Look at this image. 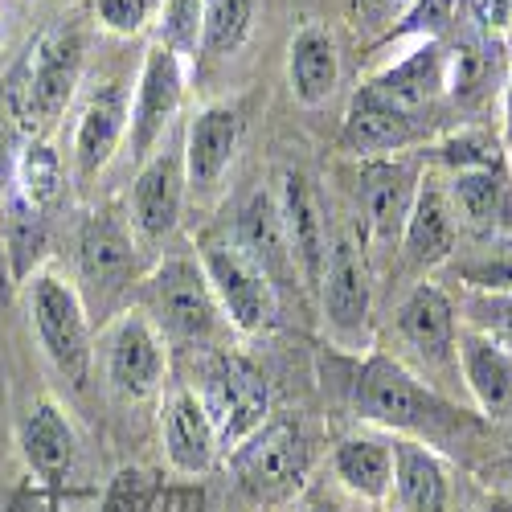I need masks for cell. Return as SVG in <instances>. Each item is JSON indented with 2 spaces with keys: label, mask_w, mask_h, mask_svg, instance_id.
I'll use <instances>...</instances> for the list:
<instances>
[{
  "label": "cell",
  "mask_w": 512,
  "mask_h": 512,
  "mask_svg": "<svg viewBox=\"0 0 512 512\" xmlns=\"http://www.w3.org/2000/svg\"><path fill=\"white\" fill-rule=\"evenodd\" d=\"M82 62H87V33L74 21H62L41 33L29 54L13 66L5 91H0V115L17 127L21 140L50 132L58 123V115L78 91Z\"/></svg>",
  "instance_id": "cell-1"
},
{
  "label": "cell",
  "mask_w": 512,
  "mask_h": 512,
  "mask_svg": "<svg viewBox=\"0 0 512 512\" xmlns=\"http://www.w3.org/2000/svg\"><path fill=\"white\" fill-rule=\"evenodd\" d=\"M197 263L209 279V291L218 300L230 328L259 336L279 320V291L267 271L238 246L234 234H205L197 242Z\"/></svg>",
  "instance_id": "cell-2"
},
{
  "label": "cell",
  "mask_w": 512,
  "mask_h": 512,
  "mask_svg": "<svg viewBox=\"0 0 512 512\" xmlns=\"http://www.w3.org/2000/svg\"><path fill=\"white\" fill-rule=\"evenodd\" d=\"M209 414L218 451L242 447L271 414V386L263 369L242 353H213L201 369V386L193 390Z\"/></svg>",
  "instance_id": "cell-3"
},
{
  "label": "cell",
  "mask_w": 512,
  "mask_h": 512,
  "mask_svg": "<svg viewBox=\"0 0 512 512\" xmlns=\"http://www.w3.org/2000/svg\"><path fill=\"white\" fill-rule=\"evenodd\" d=\"M29 328L37 336L41 353L50 357V365L66 381L82 386L95 361V340H91V320L78 287L54 271H37L29 279Z\"/></svg>",
  "instance_id": "cell-4"
},
{
  "label": "cell",
  "mask_w": 512,
  "mask_h": 512,
  "mask_svg": "<svg viewBox=\"0 0 512 512\" xmlns=\"http://www.w3.org/2000/svg\"><path fill=\"white\" fill-rule=\"evenodd\" d=\"M148 304L160 332L189 345H209L222 328H230L197 259H164L148 279Z\"/></svg>",
  "instance_id": "cell-5"
},
{
  "label": "cell",
  "mask_w": 512,
  "mask_h": 512,
  "mask_svg": "<svg viewBox=\"0 0 512 512\" xmlns=\"http://www.w3.org/2000/svg\"><path fill=\"white\" fill-rule=\"evenodd\" d=\"M353 406L361 418L390 431H431L447 422V406L390 357H369L357 373Z\"/></svg>",
  "instance_id": "cell-6"
},
{
  "label": "cell",
  "mask_w": 512,
  "mask_h": 512,
  "mask_svg": "<svg viewBox=\"0 0 512 512\" xmlns=\"http://www.w3.org/2000/svg\"><path fill=\"white\" fill-rule=\"evenodd\" d=\"M107 386L127 402H148L168 381V340L148 312H123L103 336Z\"/></svg>",
  "instance_id": "cell-7"
},
{
  "label": "cell",
  "mask_w": 512,
  "mask_h": 512,
  "mask_svg": "<svg viewBox=\"0 0 512 512\" xmlns=\"http://www.w3.org/2000/svg\"><path fill=\"white\" fill-rule=\"evenodd\" d=\"M230 467L238 484L259 496V500H271V496H283L291 492L308 476L312 467V439L304 435L300 422H287V418H267L259 431H254L242 447L230 451Z\"/></svg>",
  "instance_id": "cell-8"
},
{
  "label": "cell",
  "mask_w": 512,
  "mask_h": 512,
  "mask_svg": "<svg viewBox=\"0 0 512 512\" xmlns=\"http://www.w3.org/2000/svg\"><path fill=\"white\" fill-rule=\"evenodd\" d=\"M320 304H324V324L332 332L336 345L357 349L369 328V304H373V287H369V254L357 246L353 234H340L328 246V267L320 279Z\"/></svg>",
  "instance_id": "cell-9"
},
{
  "label": "cell",
  "mask_w": 512,
  "mask_h": 512,
  "mask_svg": "<svg viewBox=\"0 0 512 512\" xmlns=\"http://www.w3.org/2000/svg\"><path fill=\"white\" fill-rule=\"evenodd\" d=\"M181 99H185V62L156 41L144 54L132 119H127V140H132L136 160H148L156 152V144L164 140V132L181 111Z\"/></svg>",
  "instance_id": "cell-10"
},
{
  "label": "cell",
  "mask_w": 512,
  "mask_h": 512,
  "mask_svg": "<svg viewBox=\"0 0 512 512\" xmlns=\"http://www.w3.org/2000/svg\"><path fill=\"white\" fill-rule=\"evenodd\" d=\"M275 201H279V218H283V230H287V242H291L295 271H300V279L312 291H320V279H324V267H328V246H332L328 213H324L320 193L304 173L283 168Z\"/></svg>",
  "instance_id": "cell-11"
},
{
  "label": "cell",
  "mask_w": 512,
  "mask_h": 512,
  "mask_svg": "<svg viewBox=\"0 0 512 512\" xmlns=\"http://www.w3.org/2000/svg\"><path fill=\"white\" fill-rule=\"evenodd\" d=\"M242 144V115L226 103H209L193 115L189 136H185V185L193 197H205L222 185L230 164Z\"/></svg>",
  "instance_id": "cell-12"
},
{
  "label": "cell",
  "mask_w": 512,
  "mask_h": 512,
  "mask_svg": "<svg viewBox=\"0 0 512 512\" xmlns=\"http://www.w3.org/2000/svg\"><path fill=\"white\" fill-rule=\"evenodd\" d=\"M185 160L181 152H152L132 185V209L127 222L144 242H164L177 230L181 209H185Z\"/></svg>",
  "instance_id": "cell-13"
},
{
  "label": "cell",
  "mask_w": 512,
  "mask_h": 512,
  "mask_svg": "<svg viewBox=\"0 0 512 512\" xmlns=\"http://www.w3.org/2000/svg\"><path fill=\"white\" fill-rule=\"evenodd\" d=\"M418 193V177L406 160H369L365 185H361V209H365V234L381 250H394L402 242L410 205Z\"/></svg>",
  "instance_id": "cell-14"
},
{
  "label": "cell",
  "mask_w": 512,
  "mask_h": 512,
  "mask_svg": "<svg viewBox=\"0 0 512 512\" xmlns=\"http://www.w3.org/2000/svg\"><path fill=\"white\" fill-rule=\"evenodd\" d=\"M17 447H21L25 467L46 484L66 480L78 463V431L54 398H37L25 410L17 426Z\"/></svg>",
  "instance_id": "cell-15"
},
{
  "label": "cell",
  "mask_w": 512,
  "mask_h": 512,
  "mask_svg": "<svg viewBox=\"0 0 512 512\" xmlns=\"http://www.w3.org/2000/svg\"><path fill=\"white\" fill-rule=\"evenodd\" d=\"M127 119H132V99L119 82H107L103 91L91 95V103L82 107L78 127H74V173L78 181H95L111 156L119 152L127 136Z\"/></svg>",
  "instance_id": "cell-16"
},
{
  "label": "cell",
  "mask_w": 512,
  "mask_h": 512,
  "mask_svg": "<svg viewBox=\"0 0 512 512\" xmlns=\"http://www.w3.org/2000/svg\"><path fill=\"white\" fill-rule=\"evenodd\" d=\"M160 443L164 459L177 476H205L218 459V439H213L209 414L193 390H173L160 406Z\"/></svg>",
  "instance_id": "cell-17"
},
{
  "label": "cell",
  "mask_w": 512,
  "mask_h": 512,
  "mask_svg": "<svg viewBox=\"0 0 512 512\" xmlns=\"http://www.w3.org/2000/svg\"><path fill=\"white\" fill-rule=\"evenodd\" d=\"M414 140H418L414 115L386 103L365 82L349 107V115H345V127H340V148L353 152V156H365V160H381V156H394V152L410 148Z\"/></svg>",
  "instance_id": "cell-18"
},
{
  "label": "cell",
  "mask_w": 512,
  "mask_h": 512,
  "mask_svg": "<svg viewBox=\"0 0 512 512\" xmlns=\"http://www.w3.org/2000/svg\"><path fill=\"white\" fill-rule=\"evenodd\" d=\"M78 263H82V279L95 287H123L136 275V230L127 218L111 209L91 213V222L82 226L78 238Z\"/></svg>",
  "instance_id": "cell-19"
},
{
  "label": "cell",
  "mask_w": 512,
  "mask_h": 512,
  "mask_svg": "<svg viewBox=\"0 0 512 512\" xmlns=\"http://www.w3.org/2000/svg\"><path fill=\"white\" fill-rule=\"evenodd\" d=\"M394 324H398V336L422 361L439 365L455 353V336H459L455 304L447 300V291L439 283H414L394 316Z\"/></svg>",
  "instance_id": "cell-20"
},
{
  "label": "cell",
  "mask_w": 512,
  "mask_h": 512,
  "mask_svg": "<svg viewBox=\"0 0 512 512\" xmlns=\"http://www.w3.org/2000/svg\"><path fill=\"white\" fill-rule=\"evenodd\" d=\"M455 234H459V222H455L447 189L435 177L418 181L410 218H406V230H402V242H398L402 254H406V263L410 267H435V263L451 259Z\"/></svg>",
  "instance_id": "cell-21"
},
{
  "label": "cell",
  "mask_w": 512,
  "mask_h": 512,
  "mask_svg": "<svg viewBox=\"0 0 512 512\" xmlns=\"http://www.w3.org/2000/svg\"><path fill=\"white\" fill-rule=\"evenodd\" d=\"M455 353L463 381L472 390L476 406L484 414H508L512 410V353L500 345L492 332L463 328L455 336Z\"/></svg>",
  "instance_id": "cell-22"
},
{
  "label": "cell",
  "mask_w": 512,
  "mask_h": 512,
  "mask_svg": "<svg viewBox=\"0 0 512 512\" xmlns=\"http://www.w3.org/2000/svg\"><path fill=\"white\" fill-rule=\"evenodd\" d=\"M394 484L402 512H447L451 508V472L435 447L422 439H394Z\"/></svg>",
  "instance_id": "cell-23"
},
{
  "label": "cell",
  "mask_w": 512,
  "mask_h": 512,
  "mask_svg": "<svg viewBox=\"0 0 512 512\" xmlns=\"http://www.w3.org/2000/svg\"><path fill=\"white\" fill-rule=\"evenodd\" d=\"M287 87L300 107H324L340 87V50L324 25H304L287 46Z\"/></svg>",
  "instance_id": "cell-24"
},
{
  "label": "cell",
  "mask_w": 512,
  "mask_h": 512,
  "mask_svg": "<svg viewBox=\"0 0 512 512\" xmlns=\"http://www.w3.org/2000/svg\"><path fill=\"white\" fill-rule=\"evenodd\" d=\"M369 87L386 103H394L398 111H406V115L426 111L439 95H447L443 46L439 41H422V46H414L406 58H398L394 66L381 70Z\"/></svg>",
  "instance_id": "cell-25"
},
{
  "label": "cell",
  "mask_w": 512,
  "mask_h": 512,
  "mask_svg": "<svg viewBox=\"0 0 512 512\" xmlns=\"http://www.w3.org/2000/svg\"><path fill=\"white\" fill-rule=\"evenodd\" d=\"M234 238H238V246L250 254V259L267 271V279L275 283V291H279L283 279L300 275V271H295V259H291V242H287V230H283V218H279L275 193L259 189V193H254L242 205Z\"/></svg>",
  "instance_id": "cell-26"
},
{
  "label": "cell",
  "mask_w": 512,
  "mask_h": 512,
  "mask_svg": "<svg viewBox=\"0 0 512 512\" xmlns=\"http://www.w3.org/2000/svg\"><path fill=\"white\" fill-rule=\"evenodd\" d=\"M332 472L353 496L381 504L394 484V447L377 435H349L332 451Z\"/></svg>",
  "instance_id": "cell-27"
},
{
  "label": "cell",
  "mask_w": 512,
  "mask_h": 512,
  "mask_svg": "<svg viewBox=\"0 0 512 512\" xmlns=\"http://www.w3.org/2000/svg\"><path fill=\"white\" fill-rule=\"evenodd\" d=\"M455 222L476 234H496L512 218V189L500 168H476V173H455L447 185Z\"/></svg>",
  "instance_id": "cell-28"
},
{
  "label": "cell",
  "mask_w": 512,
  "mask_h": 512,
  "mask_svg": "<svg viewBox=\"0 0 512 512\" xmlns=\"http://www.w3.org/2000/svg\"><path fill=\"white\" fill-rule=\"evenodd\" d=\"M447 95L459 107H476L496 78V41L488 37H459L451 50H443Z\"/></svg>",
  "instance_id": "cell-29"
},
{
  "label": "cell",
  "mask_w": 512,
  "mask_h": 512,
  "mask_svg": "<svg viewBox=\"0 0 512 512\" xmlns=\"http://www.w3.org/2000/svg\"><path fill=\"white\" fill-rule=\"evenodd\" d=\"M62 185H66V168H62V156L54 152V144L46 136L21 140L13 197H21L25 205H33L41 213V209H50L62 197Z\"/></svg>",
  "instance_id": "cell-30"
},
{
  "label": "cell",
  "mask_w": 512,
  "mask_h": 512,
  "mask_svg": "<svg viewBox=\"0 0 512 512\" xmlns=\"http://www.w3.org/2000/svg\"><path fill=\"white\" fill-rule=\"evenodd\" d=\"M250 29H254V0H205L201 5V50L209 58L238 54Z\"/></svg>",
  "instance_id": "cell-31"
},
{
  "label": "cell",
  "mask_w": 512,
  "mask_h": 512,
  "mask_svg": "<svg viewBox=\"0 0 512 512\" xmlns=\"http://www.w3.org/2000/svg\"><path fill=\"white\" fill-rule=\"evenodd\" d=\"M201 5L205 0H160V46L181 62L201 50Z\"/></svg>",
  "instance_id": "cell-32"
},
{
  "label": "cell",
  "mask_w": 512,
  "mask_h": 512,
  "mask_svg": "<svg viewBox=\"0 0 512 512\" xmlns=\"http://www.w3.org/2000/svg\"><path fill=\"white\" fill-rule=\"evenodd\" d=\"M156 496H160V488L148 472H140V467H119L99 512H152Z\"/></svg>",
  "instance_id": "cell-33"
},
{
  "label": "cell",
  "mask_w": 512,
  "mask_h": 512,
  "mask_svg": "<svg viewBox=\"0 0 512 512\" xmlns=\"http://www.w3.org/2000/svg\"><path fill=\"white\" fill-rule=\"evenodd\" d=\"M156 13V0H95V21L111 37H136Z\"/></svg>",
  "instance_id": "cell-34"
},
{
  "label": "cell",
  "mask_w": 512,
  "mask_h": 512,
  "mask_svg": "<svg viewBox=\"0 0 512 512\" xmlns=\"http://www.w3.org/2000/svg\"><path fill=\"white\" fill-rule=\"evenodd\" d=\"M439 156L455 168V173H476V168H500V152L488 136H476V132H463V136H451Z\"/></svg>",
  "instance_id": "cell-35"
},
{
  "label": "cell",
  "mask_w": 512,
  "mask_h": 512,
  "mask_svg": "<svg viewBox=\"0 0 512 512\" xmlns=\"http://www.w3.org/2000/svg\"><path fill=\"white\" fill-rule=\"evenodd\" d=\"M459 275L472 283V287H484V291H504L512 287V246H500L492 254H480V259L463 263Z\"/></svg>",
  "instance_id": "cell-36"
},
{
  "label": "cell",
  "mask_w": 512,
  "mask_h": 512,
  "mask_svg": "<svg viewBox=\"0 0 512 512\" xmlns=\"http://www.w3.org/2000/svg\"><path fill=\"white\" fill-rule=\"evenodd\" d=\"M451 5L455 0H414V5L402 13V21H406V29L426 33V41H435V33L451 21Z\"/></svg>",
  "instance_id": "cell-37"
},
{
  "label": "cell",
  "mask_w": 512,
  "mask_h": 512,
  "mask_svg": "<svg viewBox=\"0 0 512 512\" xmlns=\"http://www.w3.org/2000/svg\"><path fill=\"white\" fill-rule=\"evenodd\" d=\"M472 21L480 37L500 41L512 29V0H472Z\"/></svg>",
  "instance_id": "cell-38"
},
{
  "label": "cell",
  "mask_w": 512,
  "mask_h": 512,
  "mask_svg": "<svg viewBox=\"0 0 512 512\" xmlns=\"http://www.w3.org/2000/svg\"><path fill=\"white\" fill-rule=\"evenodd\" d=\"M17 152H21V132L0 115V201L13 197V177H17Z\"/></svg>",
  "instance_id": "cell-39"
},
{
  "label": "cell",
  "mask_w": 512,
  "mask_h": 512,
  "mask_svg": "<svg viewBox=\"0 0 512 512\" xmlns=\"http://www.w3.org/2000/svg\"><path fill=\"white\" fill-rule=\"evenodd\" d=\"M410 5H414V0H361V13L373 17V25H381V21L402 17Z\"/></svg>",
  "instance_id": "cell-40"
},
{
  "label": "cell",
  "mask_w": 512,
  "mask_h": 512,
  "mask_svg": "<svg viewBox=\"0 0 512 512\" xmlns=\"http://www.w3.org/2000/svg\"><path fill=\"white\" fill-rule=\"evenodd\" d=\"M300 512H345V508H340L328 492H312V496L300 504Z\"/></svg>",
  "instance_id": "cell-41"
},
{
  "label": "cell",
  "mask_w": 512,
  "mask_h": 512,
  "mask_svg": "<svg viewBox=\"0 0 512 512\" xmlns=\"http://www.w3.org/2000/svg\"><path fill=\"white\" fill-rule=\"evenodd\" d=\"M504 136L512 140V70H508V87H504Z\"/></svg>",
  "instance_id": "cell-42"
},
{
  "label": "cell",
  "mask_w": 512,
  "mask_h": 512,
  "mask_svg": "<svg viewBox=\"0 0 512 512\" xmlns=\"http://www.w3.org/2000/svg\"><path fill=\"white\" fill-rule=\"evenodd\" d=\"M173 508L177 512H201V500L197 496H173Z\"/></svg>",
  "instance_id": "cell-43"
},
{
  "label": "cell",
  "mask_w": 512,
  "mask_h": 512,
  "mask_svg": "<svg viewBox=\"0 0 512 512\" xmlns=\"http://www.w3.org/2000/svg\"><path fill=\"white\" fill-rule=\"evenodd\" d=\"M0 41H5V21H0Z\"/></svg>",
  "instance_id": "cell-44"
},
{
  "label": "cell",
  "mask_w": 512,
  "mask_h": 512,
  "mask_svg": "<svg viewBox=\"0 0 512 512\" xmlns=\"http://www.w3.org/2000/svg\"><path fill=\"white\" fill-rule=\"evenodd\" d=\"M373 512H381V508H373Z\"/></svg>",
  "instance_id": "cell-45"
}]
</instances>
